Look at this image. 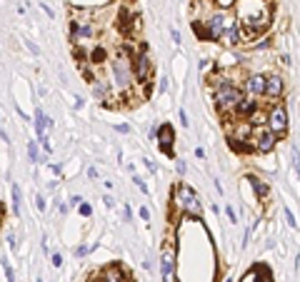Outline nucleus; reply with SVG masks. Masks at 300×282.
Segmentation results:
<instances>
[{
  "instance_id": "c03bdc74",
  "label": "nucleus",
  "mask_w": 300,
  "mask_h": 282,
  "mask_svg": "<svg viewBox=\"0 0 300 282\" xmlns=\"http://www.w3.org/2000/svg\"><path fill=\"white\" fill-rule=\"evenodd\" d=\"M180 122H183V125H190V122H188V115H185V110H180Z\"/></svg>"
},
{
  "instance_id": "ea45409f",
  "label": "nucleus",
  "mask_w": 300,
  "mask_h": 282,
  "mask_svg": "<svg viewBox=\"0 0 300 282\" xmlns=\"http://www.w3.org/2000/svg\"><path fill=\"white\" fill-rule=\"evenodd\" d=\"M123 213H125V220L130 222V217H133V210H130V205H125V210H123Z\"/></svg>"
},
{
  "instance_id": "dca6fc26",
  "label": "nucleus",
  "mask_w": 300,
  "mask_h": 282,
  "mask_svg": "<svg viewBox=\"0 0 300 282\" xmlns=\"http://www.w3.org/2000/svg\"><path fill=\"white\" fill-rule=\"evenodd\" d=\"M255 110H258V102H255L250 95H245V93H243V98L235 102V110H233V115H238V117H243V120H248Z\"/></svg>"
},
{
  "instance_id": "423d86ee",
  "label": "nucleus",
  "mask_w": 300,
  "mask_h": 282,
  "mask_svg": "<svg viewBox=\"0 0 300 282\" xmlns=\"http://www.w3.org/2000/svg\"><path fill=\"white\" fill-rule=\"evenodd\" d=\"M110 70H113V78H115L118 87H130L133 85V65H130V58H125V55L115 58L113 65H110Z\"/></svg>"
},
{
  "instance_id": "8fccbe9b",
  "label": "nucleus",
  "mask_w": 300,
  "mask_h": 282,
  "mask_svg": "<svg viewBox=\"0 0 300 282\" xmlns=\"http://www.w3.org/2000/svg\"><path fill=\"white\" fill-rule=\"evenodd\" d=\"M38 282H43V280H38Z\"/></svg>"
},
{
  "instance_id": "09e8293b",
  "label": "nucleus",
  "mask_w": 300,
  "mask_h": 282,
  "mask_svg": "<svg viewBox=\"0 0 300 282\" xmlns=\"http://www.w3.org/2000/svg\"><path fill=\"white\" fill-rule=\"evenodd\" d=\"M225 282H233V280H230V277H228V280H225Z\"/></svg>"
},
{
  "instance_id": "4468645a",
  "label": "nucleus",
  "mask_w": 300,
  "mask_h": 282,
  "mask_svg": "<svg viewBox=\"0 0 300 282\" xmlns=\"http://www.w3.org/2000/svg\"><path fill=\"white\" fill-rule=\"evenodd\" d=\"M160 275H163V282H175V252H173V248H165L163 250Z\"/></svg>"
},
{
  "instance_id": "4c0bfd02",
  "label": "nucleus",
  "mask_w": 300,
  "mask_h": 282,
  "mask_svg": "<svg viewBox=\"0 0 300 282\" xmlns=\"http://www.w3.org/2000/svg\"><path fill=\"white\" fill-rule=\"evenodd\" d=\"M280 63H283V65H288V67H290V65H293V58H290V55H283V58H280Z\"/></svg>"
},
{
  "instance_id": "f257e3e1",
  "label": "nucleus",
  "mask_w": 300,
  "mask_h": 282,
  "mask_svg": "<svg viewBox=\"0 0 300 282\" xmlns=\"http://www.w3.org/2000/svg\"><path fill=\"white\" fill-rule=\"evenodd\" d=\"M238 23H240V40L260 38L270 25V10L265 0H243L238 5Z\"/></svg>"
},
{
  "instance_id": "f8f14e48",
  "label": "nucleus",
  "mask_w": 300,
  "mask_h": 282,
  "mask_svg": "<svg viewBox=\"0 0 300 282\" xmlns=\"http://www.w3.org/2000/svg\"><path fill=\"white\" fill-rule=\"evenodd\" d=\"M285 93V80L280 78V75H265V93H263V98H270V100H278V98H283Z\"/></svg>"
},
{
  "instance_id": "473e14b6",
  "label": "nucleus",
  "mask_w": 300,
  "mask_h": 282,
  "mask_svg": "<svg viewBox=\"0 0 300 282\" xmlns=\"http://www.w3.org/2000/svg\"><path fill=\"white\" fill-rule=\"evenodd\" d=\"M143 165H145V167H148L150 172H155V170H158V165H155V163L150 160V157H145V160H143Z\"/></svg>"
},
{
  "instance_id": "b1692460",
  "label": "nucleus",
  "mask_w": 300,
  "mask_h": 282,
  "mask_svg": "<svg viewBox=\"0 0 300 282\" xmlns=\"http://www.w3.org/2000/svg\"><path fill=\"white\" fill-rule=\"evenodd\" d=\"M0 262H3V270H5V280H8V282H15V272H13V267L8 265V260H0Z\"/></svg>"
},
{
  "instance_id": "49530a36",
  "label": "nucleus",
  "mask_w": 300,
  "mask_h": 282,
  "mask_svg": "<svg viewBox=\"0 0 300 282\" xmlns=\"http://www.w3.org/2000/svg\"><path fill=\"white\" fill-rule=\"evenodd\" d=\"M85 252H88V248H78V250H75V255H78V257H83Z\"/></svg>"
},
{
  "instance_id": "a878e982",
  "label": "nucleus",
  "mask_w": 300,
  "mask_h": 282,
  "mask_svg": "<svg viewBox=\"0 0 300 282\" xmlns=\"http://www.w3.org/2000/svg\"><path fill=\"white\" fill-rule=\"evenodd\" d=\"M78 210H80V215H83V217H90V215H93V207H90V205H85V202H80Z\"/></svg>"
},
{
  "instance_id": "20e7f679",
  "label": "nucleus",
  "mask_w": 300,
  "mask_h": 282,
  "mask_svg": "<svg viewBox=\"0 0 300 282\" xmlns=\"http://www.w3.org/2000/svg\"><path fill=\"white\" fill-rule=\"evenodd\" d=\"M265 128L270 133H275L278 137H283L288 133V108L283 102H275L273 108H268L265 113Z\"/></svg>"
},
{
  "instance_id": "412c9836",
  "label": "nucleus",
  "mask_w": 300,
  "mask_h": 282,
  "mask_svg": "<svg viewBox=\"0 0 300 282\" xmlns=\"http://www.w3.org/2000/svg\"><path fill=\"white\" fill-rule=\"evenodd\" d=\"M28 155H30V163H40V150H38V143H35V140L28 143Z\"/></svg>"
},
{
  "instance_id": "a211bd4d",
  "label": "nucleus",
  "mask_w": 300,
  "mask_h": 282,
  "mask_svg": "<svg viewBox=\"0 0 300 282\" xmlns=\"http://www.w3.org/2000/svg\"><path fill=\"white\" fill-rule=\"evenodd\" d=\"M248 182H250V187L255 190V198H258V200H268V198H270V185H268L265 180H260V178H255V175H250Z\"/></svg>"
},
{
  "instance_id": "e433bc0d",
  "label": "nucleus",
  "mask_w": 300,
  "mask_h": 282,
  "mask_svg": "<svg viewBox=\"0 0 300 282\" xmlns=\"http://www.w3.org/2000/svg\"><path fill=\"white\" fill-rule=\"evenodd\" d=\"M80 202H83V198H80V195H73V198H70V205H73V207H78Z\"/></svg>"
},
{
  "instance_id": "c756f323",
  "label": "nucleus",
  "mask_w": 300,
  "mask_h": 282,
  "mask_svg": "<svg viewBox=\"0 0 300 282\" xmlns=\"http://www.w3.org/2000/svg\"><path fill=\"white\" fill-rule=\"evenodd\" d=\"M63 265V255L60 252H53V267H60Z\"/></svg>"
},
{
  "instance_id": "1a4fd4ad",
  "label": "nucleus",
  "mask_w": 300,
  "mask_h": 282,
  "mask_svg": "<svg viewBox=\"0 0 300 282\" xmlns=\"http://www.w3.org/2000/svg\"><path fill=\"white\" fill-rule=\"evenodd\" d=\"M35 130H38V143L43 145V150L50 152L53 145H50V135H48V130H53V120H50L40 108L35 110Z\"/></svg>"
},
{
  "instance_id": "58836bf2",
  "label": "nucleus",
  "mask_w": 300,
  "mask_h": 282,
  "mask_svg": "<svg viewBox=\"0 0 300 282\" xmlns=\"http://www.w3.org/2000/svg\"><path fill=\"white\" fill-rule=\"evenodd\" d=\"M285 217H288V222H290V227H295V217H293V213H290V210H285Z\"/></svg>"
},
{
  "instance_id": "5701e85b",
  "label": "nucleus",
  "mask_w": 300,
  "mask_h": 282,
  "mask_svg": "<svg viewBox=\"0 0 300 282\" xmlns=\"http://www.w3.org/2000/svg\"><path fill=\"white\" fill-rule=\"evenodd\" d=\"M213 3L218 5V10H230V8H235V3H238V0H213Z\"/></svg>"
},
{
  "instance_id": "37998d69",
  "label": "nucleus",
  "mask_w": 300,
  "mask_h": 282,
  "mask_svg": "<svg viewBox=\"0 0 300 282\" xmlns=\"http://www.w3.org/2000/svg\"><path fill=\"white\" fill-rule=\"evenodd\" d=\"M88 178L95 180V178H98V170H95V167H90V170H88Z\"/></svg>"
},
{
  "instance_id": "a19ab883",
  "label": "nucleus",
  "mask_w": 300,
  "mask_h": 282,
  "mask_svg": "<svg viewBox=\"0 0 300 282\" xmlns=\"http://www.w3.org/2000/svg\"><path fill=\"white\" fill-rule=\"evenodd\" d=\"M170 38H173L175 43H180V33H178V30H170Z\"/></svg>"
},
{
  "instance_id": "39448f33",
  "label": "nucleus",
  "mask_w": 300,
  "mask_h": 282,
  "mask_svg": "<svg viewBox=\"0 0 300 282\" xmlns=\"http://www.w3.org/2000/svg\"><path fill=\"white\" fill-rule=\"evenodd\" d=\"M248 143H250V148L258 150V152H270V150L275 148V143H278V135L270 133L265 125H255Z\"/></svg>"
},
{
  "instance_id": "393cba45",
  "label": "nucleus",
  "mask_w": 300,
  "mask_h": 282,
  "mask_svg": "<svg viewBox=\"0 0 300 282\" xmlns=\"http://www.w3.org/2000/svg\"><path fill=\"white\" fill-rule=\"evenodd\" d=\"M268 45H270V38H268V35H265V38H260V40H258V43L253 45V50H265Z\"/></svg>"
},
{
  "instance_id": "9d476101",
  "label": "nucleus",
  "mask_w": 300,
  "mask_h": 282,
  "mask_svg": "<svg viewBox=\"0 0 300 282\" xmlns=\"http://www.w3.org/2000/svg\"><path fill=\"white\" fill-rule=\"evenodd\" d=\"M220 43L228 45V48H235L240 45V23H238V17H230L228 15L225 17V25H223V35H220Z\"/></svg>"
},
{
  "instance_id": "6ab92c4d",
  "label": "nucleus",
  "mask_w": 300,
  "mask_h": 282,
  "mask_svg": "<svg viewBox=\"0 0 300 282\" xmlns=\"http://www.w3.org/2000/svg\"><path fill=\"white\" fill-rule=\"evenodd\" d=\"M93 93H95V98L98 100H110V85L108 83H105V80H95L93 83Z\"/></svg>"
},
{
  "instance_id": "f3484780",
  "label": "nucleus",
  "mask_w": 300,
  "mask_h": 282,
  "mask_svg": "<svg viewBox=\"0 0 300 282\" xmlns=\"http://www.w3.org/2000/svg\"><path fill=\"white\" fill-rule=\"evenodd\" d=\"M240 282H273V277H270V270L265 265H255L243 275Z\"/></svg>"
},
{
  "instance_id": "9b49d317",
  "label": "nucleus",
  "mask_w": 300,
  "mask_h": 282,
  "mask_svg": "<svg viewBox=\"0 0 300 282\" xmlns=\"http://www.w3.org/2000/svg\"><path fill=\"white\" fill-rule=\"evenodd\" d=\"M93 282H128V275L120 265H108L93 277Z\"/></svg>"
},
{
  "instance_id": "2eb2a0df",
  "label": "nucleus",
  "mask_w": 300,
  "mask_h": 282,
  "mask_svg": "<svg viewBox=\"0 0 300 282\" xmlns=\"http://www.w3.org/2000/svg\"><path fill=\"white\" fill-rule=\"evenodd\" d=\"M155 140H158V145H160V150L165 155H173V143H175V133L170 125H160L155 130Z\"/></svg>"
},
{
  "instance_id": "7ed1b4c3",
  "label": "nucleus",
  "mask_w": 300,
  "mask_h": 282,
  "mask_svg": "<svg viewBox=\"0 0 300 282\" xmlns=\"http://www.w3.org/2000/svg\"><path fill=\"white\" fill-rule=\"evenodd\" d=\"M173 205L178 207L180 213H185V215H193V217H200L203 215V202L198 198V192L193 190L188 182H178V185H175Z\"/></svg>"
},
{
  "instance_id": "bb28decb",
  "label": "nucleus",
  "mask_w": 300,
  "mask_h": 282,
  "mask_svg": "<svg viewBox=\"0 0 300 282\" xmlns=\"http://www.w3.org/2000/svg\"><path fill=\"white\" fill-rule=\"evenodd\" d=\"M225 215H228V220H230V225L238 222V215H235V210H233L230 205H225Z\"/></svg>"
},
{
  "instance_id": "cd10ccee",
  "label": "nucleus",
  "mask_w": 300,
  "mask_h": 282,
  "mask_svg": "<svg viewBox=\"0 0 300 282\" xmlns=\"http://www.w3.org/2000/svg\"><path fill=\"white\" fill-rule=\"evenodd\" d=\"M133 182L138 185V190H140V192H145V195H148V185L143 182V178H138V175H133Z\"/></svg>"
},
{
  "instance_id": "de8ad7c7",
  "label": "nucleus",
  "mask_w": 300,
  "mask_h": 282,
  "mask_svg": "<svg viewBox=\"0 0 300 282\" xmlns=\"http://www.w3.org/2000/svg\"><path fill=\"white\" fill-rule=\"evenodd\" d=\"M3 213H5V210H3V205H0V217H3Z\"/></svg>"
},
{
  "instance_id": "2f4dec72",
  "label": "nucleus",
  "mask_w": 300,
  "mask_h": 282,
  "mask_svg": "<svg viewBox=\"0 0 300 282\" xmlns=\"http://www.w3.org/2000/svg\"><path fill=\"white\" fill-rule=\"evenodd\" d=\"M290 155H293V170H298V148L295 145L290 148Z\"/></svg>"
},
{
  "instance_id": "72a5a7b5",
  "label": "nucleus",
  "mask_w": 300,
  "mask_h": 282,
  "mask_svg": "<svg viewBox=\"0 0 300 282\" xmlns=\"http://www.w3.org/2000/svg\"><path fill=\"white\" fill-rule=\"evenodd\" d=\"M103 202H105V207H110V210L115 207V200H113L110 195H105V198H103Z\"/></svg>"
},
{
  "instance_id": "c9c22d12",
  "label": "nucleus",
  "mask_w": 300,
  "mask_h": 282,
  "mask_svg": "<svg viewBox=\"0 0 300 282\" xmlns=\"http://www.w3.org/2000/svg\"><path fill=\"white\" fill-rule=\"evenodd\" d=\"M140 217H143V220H150V210H148V207H140Z\"/></svg>"
},
{
  "instance_id": "79ce46f5",
  "label": "nucleus",
  "mask_w": 300,
  "mask_h": 282,
  "mask_svg": "<svg viewBox=\"0 0 300 282\" xmlns=\"http://www.w3.org/2000/svg\"><path fill=\"white\" fill-rule=\"evenodd\" d=\"M115 130H118V133H123V135L130 133V128H128V125H115Z\"/></svg>"
},
{
  "instance_id": "6e6552de",
  "label": "nucleus",
  "mask_w": 300,
  "mask_h": 282,
  "mask_svg": "<svg viewBox=\"0 0 300 282\" xmlns=\"http://www.w3.org/2000/svg\"><path fill=\"white\" fill-rule=\"evenodd\" d=\"M130 65H133V80H138L140 85H145L150 80V73H153L148 52H138L135 58H130Z\"/></svg>"
},
{
  "instance_id": "aec40b11",
  "label": "nucleus",
  "mask_w": 300,
  "mask_h": 282,
  "mask_svg": "<svg viewBox=\"0 0 300 282\" xmlns=\"http://www.w3.org/2000/svg\"><path fill=\"white\" fill-rule=\"evenodd\" d=\"M10 190H13V215H20V210H23V192H20V185L13 182Z\"/></svg>"
},
{
  "instance_id": "ddd939ff",
  "label": "nucleus",
  "mask_w": 300,
  "mask_h": 282,
  "mask_svg": "<svg viewBox=\"0 0 300 282\" xmlns=\"http://www.w3.org/2000/svg\"><path fill=\"white\" fill-rule=\"evenodd\" d=\"M245 93H248L250 98H263V93H265V75L250 73L248 78H245Z\"/></svg>"
},
{
  "instance_id": "7c9ffc66",
  "label": "nucleus",
  "mask_w": 300,
  "mask_h": 282,
  "mask_svg": "<svg viewBox=\"0 0 300 282\" xmlns=\"http://www.w3.org/2000/svg\"><path fill=\"white\" fill-rule=\"evenodd\" d=\"M0 137H3V143H10V137H8V133L3 128V115H0Z\"/></svg>"
},
{
  "instance_id": "0eeeda50",
  "label": "nucleus",
  "mask_w": 300,
  "mask_h": 282,
  "mask_svg": "<svg viewBox=\"0 0 300 282\" xmlns=\"http://www.w3.org/2000/svg\"><path fill=\"white\" fill-rule=\"evenodd\" d=\"M225 17H228V13H223V10H218V13H210L205 20H203V38H208V40H218L220 43V35H223V25H225Z\"/></svg>"
},
{
  "instance_id": "a18cd8bd",
  "label": "nucleus",
  "mask_w": 300,
  "mask_h": 282,
  "mask_svg": "<svg viewBox=\"0 0 300 282\" xmlns=\"http://www.w3.org/2000/svg\"><path fill=\"white\" fill-rule=\"evenodd\" d=\"M175 163H178V165H175V167H178V172H185V163L183 160H175Z\"/></svg>"
},
{
  "instance_id": "f704fd0d",
  "label": "nucleus",
  "mask_w": 300,
  "mask_h": 282,
  "mask_svg": "<svg viewBox=\"0 0 300 282\" xmlns=\"http://www.w3.org/2000/svg\"><path fill=\"white\" fill-rule=\"evenodd\" d=\"M8 245H10V250H15V248H18V242H15V232H10V235H8Z\"/></svg>"
},
{
  "instance_id": "4be33fe9",
  "label": "nucleus",
  "mask_w": 300,
  "mask_h": 282,
  "mask_svg": "<svg viewBox=\"0 0 300 282\" xmlns=\"http://www.w3.org/2000/svg\"><path fill=\"white\" fill-rule=\"evenodd\" d=\"M105 55H108V52H105V50H103V48H95V50H93V52H90V60H93V63H95V65H100V63H103V60H105Z\"/></svg>"
},
{
  "instance_id": "c85d7f7f",
  "label": "nucleus",
  "mask_w": 300,
  "mask_h": 282,
  "mask_svg": "<svg viewBox=\"0 0 300 282\" xmlns=\"http://www.w3.org/2000/svg\"><path fill=\"white\" fill-rule=\"evenodd\" d=\"M35 207H38V213H45V207H48V205H45V198H43V195L35 198Z\"/></svg>"
},
{
  "instance_id": "f03ea898",
  "label": "nucleus",
  "mask_w": 300,
  "mask_h": 282,
  "mask_svg": "<svg viewBox=\"0 0 300 282\" xmlns=\"http://www.w3.org/2000/svg\"><path fill=\"white\" fill-rule=\"evenodd\" d=\"M213 87H215V108L220 110V115L233 113L235 110V102L243 98V90H240L233 80H225V78L215 80Z\"/></svg>"
}]
</instances>
